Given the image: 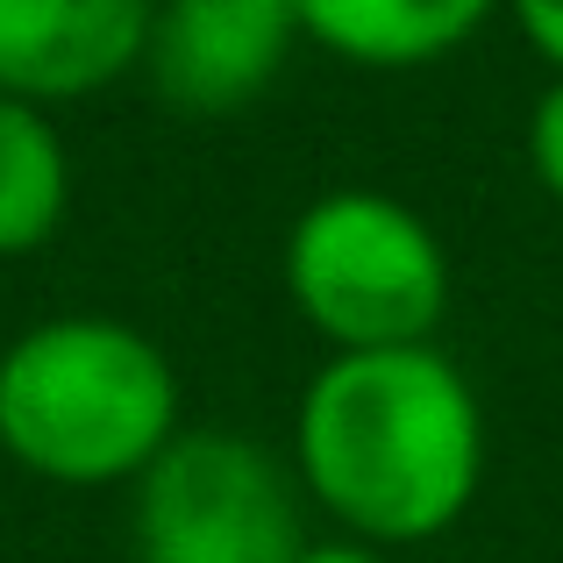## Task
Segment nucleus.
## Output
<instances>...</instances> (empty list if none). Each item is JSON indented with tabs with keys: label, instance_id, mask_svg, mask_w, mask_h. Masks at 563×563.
Segmentation results:
<instances>
[{
	"label": "nucleus",
	"instance_id": "nucleus-6",
	"mask_svg": "<svg viewBox=\"0 0 563 563\" xmlns=\"http://www.w3.org/2000/svg\"><path fill=\"white\" fill-rule=\"evenodd\" d=\"M157 0H0V93L71 108L143 71Z\"/></svg>",
	"mask_w": 563,
	"mask_h": 563
},
{
	"label": "nucleus",
	"instance_id": "nucleus-3",
	"mask_svg": "<svg viewBox=\"0 0 563 563\" xmlns=\"http://www.w3.org/2000/svg\"><path fill=\"white\" fill-rule=\"evenodd\" d=\"M278 278L329 357L421 350L450 321V250L435 221L378 186H335L307 200L278 250Z\"/></svg>",
	"mask_w": 563,
	"mask_h": 563
},
{
	"label": "nucleus",
	"instance_id": "nucleus-10",
	"mask_svg": "<svg viewBox=\"0 0 563 563\" xmlns=\"http://www.w3.org/2000/svg\"><path fill=\"white\" fill-rule=\"evenodd\" d=\"M514 29H521V43L542 57L550 71H563V0H507Z\"/></svg>",
	"mask_w": 563,
	"mask_h": 563
},
{
	"label": "nucleus",
	"instance_id": "nucleus-2",
	"mask_svg": "<svg viewBox=\"0 0 563 563\" xmlns=\"http://www.w3.org/2000/svg\"><path fill=\"white\" fill-rule=\"evenodd\" d=\"M179 428V364L122 314H51L0 350V456L43 485H136Z\"/></svg>",
	"mask_w": 563,
	"mask_h": 563
},
{
	"label": "nucleus",
	"instance_id": "nucleus-7",
	"mask_svg": "<svg viewBox=\"0 0 563 563\" xmlns=\"http://www.w3.org/2000/svg\"><path fill=\"white\" fill-rule=\"evenodd\" d=\"M507 0H292L300 36L357 71H428L456 57Z\"/></svg>",
	"mask_w": 563,
	"mask_h": 563
},
{
	"label": "nucleus",
	"instance_id": "nucleus-9",
	"mask_svg": "<svg viewBox=\"0 0 563 563\" xmlns=\"http://www.w3.org/2000/svg\"><path fill=\"white\" fill-rule=\"evenodd\" d=\"M521 151H528V179L563 207V71H550V86H542L536 108H528Z\"/></svg>",
	"mask_w": 563,
	"mask_h": 563
},
{
	"label": "nucleus",
	"instance_id": "nucleus-4",
	"mask_svg": "<svg viewBox=\"0 0 563 563\" xmlns=\"http://www.w3.org/2000/svg\"><path fill=\"white\" fill-rule=\"evenodd\" d=\"M307 542V493L286 456L235 428H179L136 478L143 563H292Z\"/></svg>",
	"mask_w": 563,
	"mask_h": 563
},
{
	"label": "nucleus",
	"instance_id": "nucleus-11",
	"mask_svg": "<svg viewBox=\"0 0 563 563\" xmlns=\"http://www.w3.org/2000/svg\"><path fill=\"white\" fill-rule=\"evenodd\" d=\"M292 563H393V556H385V550H372V542H350V536H321V542L307 536Z\"/></svg>",
	"mask_w": 563,
	"mask_h": 563
},
{
	"label": "nucleus",
	"instance_id": "nucleus-8",
	"mask_svg": "<svg viewBox=\"0 0 563 563\" xmlns=\"http://www.w3.org/2000/svg\"><path fill=\"white\" fill-rule=\"evenodd\" d=\"M71 214V143L51 108L0 93V264L57 243Z\"/></svg>",
	"mask_w": 563,
	"mask_h": 563
},
{
	"label": "nucleus",
	"instance_id": "nucleus-1",
	"mask_svg": "<svg viewBox=\"0 0 563 563\" xmlns=\"http://www.w3.org/2000/svg\"><path fill=\"white\" fill-rule=\"evenodd\" d=\"M292 478L335 536L421 550L485 485V399L442 343L321 357L292 407Z\"/></svg>",
	"mask_w": 563,
	"mask_h": 563
},
{
	"label": "nucleus",
	"instance_id": "nucleus-5",
	"mask_svg": "<svg viewBox=\"0 0 563 563\" xmlns=\"http://www.w3.org/2000/svg\"><path fill=\"white\" fill-rule=\"evenodd\" d=\"M300 43L292 0H157L143 79L186 122H229L272 93Z\"/></svg>",
	"mask_w": 563,
	"mask_h": 563
}]
</instances>
